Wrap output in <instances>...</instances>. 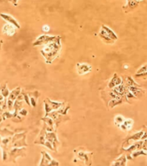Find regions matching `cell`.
<instances>
[{
  "instance_id": "cell-1",
  "label": "cell",
  "mask_w": 147,
  "mask_h": 166,
  "mask_svg": "<svg viewBox=\"0 0 147 166\" xmlns=\"http://www.w3.org/2000/svg\"><path fill=\"white\" fill-rule=\"evenodd\" d=\"M60 40H61L60 36H58L54 41L44 45L43 48L41 50L42 56L45 58L46 63L51 64L57 57L59 56L60 51H61Z\"/></svg>"
},
{
  "instance_id": "cell-2",
  "label": "cell",
  "mask_w": 147,
  "mask_h": 166,
  "mask_svg": "<svg viewBox=\"0 0 147 166\" xmlns=\"http://www.w3.org/2000/svg\"><path fill=\"white\" fill-rule=\"evenodd\" d=\"M75 153V159L81 160L82 162H84L86 165H91L92 164V156H93V152H88L83 147H80L78 149L74 150ZM75 159L74 162L77 160Z\"/></svg>"
},
{
  "instance_id": "cell-3",
  "label": "cell",
  "mask_w": 147,
  "mask_h": 166,
  "mask_svg": "<svg viewBox=\"0 0 147 166\" xmlns=\"http://www.w3.org/2000/svg\"><path fill=\"white\" fill-rule=\"evenodd\" d=\"M143 134H144V131L141 130L140 131V132H138V133L128 135V136L124 139L122 145H121V147H123V148L128 147V146H130V145H132L133 142L138 141V140H141Z\"/></svg>"
},
{
  "instance_id": "cell-4",
  "label": "cell",
  "mask_w": 147,
  "mask_h": 166,
  "mask_svg": "<svg viewBox=\"0 0 147 166\" xmlns=\"http://www.w3.org/2000/svg\"><path fill=\"white\" fill-rule=\"evenodd\" d=\"M45 103V110H46V116L48 115L49 113L53 112L54 110H58L63 106L65 103H57V102H53L50 99L47 98L44 101Z\"/></svg>"
},
{
  "instance_id": "cell-5",
  "label": "cell",
  "mask_w": 147,
  "mask_h": 166,
  "mask_svg": "<svg viewBox=\"0 0 147 166\" xmlns=\"http://www.w3.org/2000/svg\"><path fill=\"white\" fill-rule=\"evenodd\" d=\"M130 103L129 99L127 98V96L126 95H117L115 98L112 99L109 101V104H108V110H111V109H114L115 107L118 106L120 104H122V103Z\"/></svg>"
},
{
  "instance_id": "cell-6",
  "label": "cell",
  "mask_w": 147,
  "mask_h": 166,
  "mask_svg": "<svg viewBox=\"0 0 147 166\" xmlns=\"http://www.w3.org/2000/svg\"><path fill=\"white\" fill-rule=\"evenodd\" d=\"M58 36H49V35H42V36H40L38 38H36L34 43H33V45L34 46H42V45H46V44H47V43L51 42H53L54 40L56 39Z\"/></svg>"
},
{
  "instance_id": "cell-7",
  "label": "cell",
  "mask_w": 147,
  "mask_h": 166,
  "mask_svg": "<svg viewBox=\"0 0 147 166\" xmlns=\"http://www.w3.org/2000/svg\"><path fill=\"white\" fill-rule=\"evenodd\" d=\"M42 159L40 163L41 165H60V163L52 159V157L46 152H42Z\"/></svg>"
},
{
  "instance_id": "cell-8",
  "label": "cell",
  "mask_w": 147,
  "mask_h": 166,
  "mask_svg": "<svg viewBox=\"0 0 147 166\" xmlns=\"http://www.w3.org/2000/svg\"><path fill=\"white\" fill-rule=\"evenodd\" d=\"M126 2H127L126 5L123 6V11L126 14L134 11L140 4V2L137 1V0H126Z\"/></svg>"
},
{
  "instance_id": "cell-9",
  "label": "cell",
  "mask_w": 147,
  "mask_h": 166,
  "mask_svg": "<svg viewBox=\"0 0 147 166\" xmlns=\"http://www.w3.org/2000/svg\"><path fill=\"white\" fill-rule=\"evenodd\" d=\"M116 96H117V95H116L115 93H113V92L111 91V90H105L101 91V97H102V100L104 101L106 106H108V104H109L110 100L115 98Z\"/></svg>"
},
{
  "instance_id": "cell-10",
  "label": "cell",
  "mask_w": 147,
  "mask_h": 166,
  "mask_svg": "<svg viewBox=\"0 0 147 166\" xmlns=\"http://www.w3.org/2000/svg\"><path fill=\"white\" fill-rule=\"evenodd\" d=\"M77 70L78 75H84L91 72L92 67L86 63H78L77 64Z\"/></svg>"
},
{
  "instance_id": "cell-11",
  "label": "cell",
  "mask_w": 147,
  "mask_h": 166,
  "mask_svg": "<svg viewBox=\"0 0 147 166\" xmlns=\"http://www.w3.org/2000/svg\"><path fill=\"white\" fill-rule=\"evenodd\" d=\"M122 84V79H121V77H120L119 75L117 73H115L113 78L110 79V81L109 82L108 84V86H107V90H111V89L115 88L117 85Z\"/></svg>"
},
{
  "instance_id": "cell-12",
  "label": "cell",
  "mask_w": 147,
  "mask_h": 166,
  "mask_svg": "<svg viewBox=\"0 0 147 166\" xmlns=\"http://www.w3.org/2000/svg\"><path fill=\"white\" fill-rule=\"evenodd\" d=\"M111 91H112L113 93H115L116 95H126V94L129 91V90H128L127 87H126L125 85H123V84H120V85L115 86V88L111 89Z\"/></svg>"
},
{
  "instance_id": "cell-13",
  "label": "cell",
  "mask_w": 147,
  "mask_h": 166,
  "mask_svg": "<svg viewBox=\"0 0 147 166\" xmlns=\"http://www.w3.org/2000/svg\"><path fill=\"white\" fill-rule=\"evenodd\" d=\"M0 17L3 18L4 21L7 22L8 23H11V24L14 25L17 28H21V26H20V24L18 23V22L17 21V19L15 17H13L11 15L5 14V13H1V14H0Z\"/></svg>"
},
{
  "instance_id": "cell-14",
  "label": "cell",
  "mask_w": 147,
  "mask_h": 166,
  "mask_svg": "<svg viewBox=\"0 0 147 166\" xmlns=\"http://www.w3.org/2000/svg\"><path fill=\"white\" fill-rule=\"evenodd\" d=\"M128 90L135 95L136 98H140L141 96L145 95V90H143L140 86H131V87H128Z\"/></svg>"
},
{
  "instance_id": "cell-15",
  "label": "cell",
  "mask_w": 147,
  "mask_h": 166,
  "mask_svg": "<svg viewBox=\"0 0 147 166\" xmlns=\"http://www.w3.org/2000/svg\"><path fill=\"white\" fill-rule=\"evenodd\" d=\"M121 79H122V84L126 87H131V86H140V85L136 84V82L133 80V78L130 76H126V75H121Z\"/></svg>"
},
{
  "instance_id": "cell-16",
  "label": "cell",
  "mask_w": 147,
  "mask_h": 166,
  "mask_svg": "<svg viewBox=\"0 0 147 166\" xmlns=\"http://www.w3.org/2000/svg\"><path fill=\"white\" fill-rule=\"evenodd\" d=\"M99 37L102 39V41L104 43H107V44H114L115 43V41L108 36V34L106 33L103 28H101V30L99 32Z\"/></svg>"
},
{
  "instance_id": "cell-17",
  "label": "cell",
  "mask_w": 147,
  "mask_h": 166,
  "mask_svg": "<svg viewBox=\"0 0 147 166\" xmlns=\"http://www.w3.org/2000/svg\"><path fill=\"white\" fill-rule=\"evenodd\" d=\"M16 29L17 28L15 27L14 25L11 24V23H7L4 26L3 28V33L4 35H7V36H14L15 33H16Z\"/></svg>"
},
{
  "instance_id": "cell-18",
  "label": "cell",
  "mask_w": 147,
  "mask_h": 166,
  "mask_svg": "<svg viewBox=\"0 0 147 166\" xmlns=\"http://www.w3.org/2000/svg\"><path fill=\"white\" fill-rule=\"evenodd\" d=\"M133 120H130V119H126V120H124V122H123L120 126V128L124 132H126V131H129L132 129V127H133Z\"/></svg>"
},
{
  "instance_id": "cell-19",
  "label": "cell",
  "mask_w": 147,
  "mask_h": 166,
  "mask_svg": "<svg viewBox=\"0 0 147 166\" xmlns=\"http://www.w3.org/2000/svg\"><path fill=\"white\" fill-rule=\"evenodd\" d=\"M126 162H127V159L125 153H122V155L120 158L115 159L114 162H112V165H126Z\"/></svg>"
},
{
  "instance_id": "cell-20",
  "label": "cell",
  "mask_w": 147,
  "mask_h": 166,
  "mask_svg": "<svg viewBox=\"0 0 147 166\" xmlns=\"http://www.w3.org/2000/svg\"><path fill=\"white\" fill-rule=\"evenodd\" d=\"M102 28H103L104 30H105V32L108 34V36L111 38V39H113L115 42V41H117L118 40V36H116V34L115 33V32L113 31L111 28H109L108 26H106V25H102Z\"/></svg>"
},
{
  "instance_id": "cell-21",
  "label": "cell",
  "mask_w": 147,
  "mask_h": 166,
  "mask_svg": "<svg viewBox=\"0 0 147 166\" xmlns=\"http://www.w3.org/2000/svg\"><path fill=\"white\" fill-rule=\"evenodd\" d=\"M146 156L147 153L145 152V151H144V150H139V151H135V152H133V153H132V157H133V159H136V158H138L139 156Z\"/></svg>"
},
{
  "instance_id": "cell-22",
  "label": "cell",
  "mask_w": 147,
  "mask_h": 166,
  "mask_svg": "<svg viewBox=\"0 0 147 166\" xmlns=\"http://www.w3.org/2000/svg\"><path fill=\"white\" fill-rule=\"evenodd\" d=\"M124 120H125V119H124V117H123L122 115H117V116H115V124L117 127H119L124 122Z\"/></svg>"
},
{
  "instance_id": "cell-23",
  "label": "cell",
  "mask_w": 147,
  "mask_h": 166,
  "mask_svg": "<svg viewBox=\"0 0 147 166\" xmlns=\"http://www.w3.org/2000/svg\"><path fill=\"white\" fill-rule=\"evenodd\" d=\"M145 71H147V64H145V65H144L143 66H141V67L137 71V74H140V73H144V72H145Z\"/></svg>"
},
{
  "instance_id": "cell-24",
  "label": "cell",
  "mask_w": 147,
  "mask_h": 166,
  "mask_svg": "<svg viewBox=\"0 0 147 166\" xmlns=\"http://www.w3.org/2000/svg\"><path fill=\"white\" fill-rule=\"evenodd\" d=\"M142 130L144 131V134H143V136H142L141 140H144V139H147V127L146 126H143V127H142Z\"/></svg>"
},
{
  "instance_id": "cell-25",
  "label": "cell",
  "mask_w": 147,
  "mask_h": 166,
  "mask_svg": "<svg viewBox=\"0 0 147 166\" xmlns=\"http://www.w3.org/2000/svg\"><path fill=\"white\" fill-rule=\"evenodd\" d=\"M135 78H146L147 77V71L144 72V73H140V74H135L134 75Z\"/></svg>"
},
{
  "instance_id": "cell-26",
  "label": "cell",
  "mask_w": 147,
  "mask_h": 166,
  "mask_svg": "<svg viewBox=\"0 0 147 166\" xmlns=\"http://www.w3.org/2000/svg\"><path fill=\"white\" fill-rule=\"evenodd\" d=\"M142 150H144V151H145V152H147V139H144L143 146H142Z\"/></svg>"
},
{
  "instance_id": "cell-27",
  "label": "cell",
  "mask_w": 147,
  "mask_h": 166,
  "mask_svg": "<svg viewBox=\"0 0 147 166\" xmlns=\"http://www.w3.org/2000/svg\"><path fill=\"white\" fill-rule=\"evenodd\" d=\"M49 26H47V25H43V27H42V31L45 32V33H47V32L49 31Z\"/></svg>"
},
{
  "instance_id": "cell-28",
  "label": "cell",
  "mask_w": 147,
  "mask_h": 166,
  "mask_svg": "<svg viewBox=\"0 0 147 166\" xmlns=\"http://www.w3.org/2000/svg\"><path fill=\"white\" fill-rule=\"evenodd\" d=\"M137 1H139V2H140V1H141V0H137Z\"/></svg>"
}]
</instances>
